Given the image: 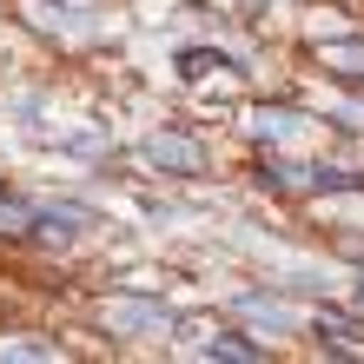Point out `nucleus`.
Segmentation results:
<instances>
[{"mask_svg": "<svg viewBox=\"0 0 364 364\" xmlns=\"http://www.w3.org/2000/svg\"><path fill=\"white\" fill-rule=\"evenodd\" d=\"M259 186H278V192H364V173H351V166H285V159H259Z\"/></svg>", "mask_w": 364, "mask_h": 364, "instance_id": "nucleus-1", "label": "nucleus"}, {"mask_svg": "<svg viewBox=\"0 0 364 364\" xmlns=\"http://www.w3.org/2000/svg\"><path fill=\"white\" fill-rule=\"evenodd\" d=\"M100 325L119 331V338H159V331H179V318L166 311V305H153V298H106Z\"/></svg>", "mask_w": 364, "mask_h": 364, "instance_id": "nucleus-2", "label": "nucleus"}, {"mask_svg": "<svg viewBox=\"0 0 364 364\" xmlns=\"http://www.w3.org/2000/svg\"><path fill=\"white\" fill-rule=\"evenodd\" d=\"M139 159L146 166H166V173H199V166H205V146H192L179 133H153V139L139 146Z\"/></svg>", "mask_w": 364, "mask_h": 364, "instance_id": "nucleus-3", "label": "nucleus"}, {"mask_svg": "<svg viewBox=\"0 0 364 364\" xmlns=\"http://www.w3.org/2000/svg\"><path fill=\"white\" fill-rule=\"evenodd\" d=\"M27 232L33 239H73V232H93V212L87 205H40Z\"/></svg>", "mask_w": 364, "mask_h": 364, "instance_id": "nucleus-4", "label": "nucleus"}, {"mask_svg": "<svg viewBox=\"0 0 364 364\" xmlns=\"http://www.w3.org/2000/svg\"><path fill=\"white\" fill-rule=\"evenodd\" d=\"M232 311H239V318H252V325H259V331H272V338H285V331L298 325V311H291V305H278V298H259V291L232 298Z\"/></svg>", "mask_w": 364, "mask_h": 364, "instance_id": "nucleus-5", "label": "nucleus"}, {"mask_svg": "<svg viewBox=\"0 0 364 364\" xmlns=\"http://www.w3.org/2000/svg\"><path fill=\"white\" fill-rule=\"evenodd\" d=\"M179 73L186 80H205V73H252L245 53H219V47H186L179 53Z\"/></svg>", "mask_w": 364, "mask_h": 364, "instance_id": "nucleus-6", "label": "nucleus"}, {"mask_svg": "<svg viewBox=\"0 0 364 364\" xmlns=\"http://www.w3.org/2000/svg\"><path fill=\"white\" fill-rule=\"evenodd\" d=\"M199 351L212 364H265V345H259V338H239V331H205Z\"/></svg>", "mask_w": 364, "mask_h": 364, "instance_id": "nucleus-7", "label": "nucleus"}, {"mask_svg": "<svg viewBox=\"0 0 364 364\" xmlns=\"http://www.w3.org/2000/svg\"><path fill=\"white\" fill-rule=\"evenodd\" d=\"M305 113H291V106H265V113H252V139H265V146H278V139H298L305 133Z\"/></svg>", "mask_w": 364, "mask_h": 364, "instance_id": "nucleus-8", "label": "nucleus"}, {"mask_svg": "<svg viewBox=\"0 0 364 364\" xmlns=\"http://www.w3.org/2000/svg\"><path fill=\"white\" fill-rule=\"evenodd\" d=\"M311 331L331 338V351H364V325L345 318V311H311Z\"/></svg>", "mask_w": 364, "mask_h": 364, "instance_id": "nucleus-9", "label": "nucleus"}, {"mask_svg": "<svg viewBox=\"0 0 364 364\" xmlns=\"http://www.w3.org/2000/svg\"><path fill=\"white\" fill-rule=\"evenodd\" d=\"M27 14H33V27H53V33H80V20L67 7H53V0H27Z\"/></svg>", "mask_w": 364, "mask_h": 364, "instance_id": "nucleus-10", "label": "nucleus"}, {"mask_svg": "<svg viewBox=\"0 0 364 364\" xmlns=\"http://www.w3.org/2000/svg\"><path fill=\"white\" fill-rule=\"evenodd\" d=\"M325 67H338L345 80H364V47H325Z\"/></svg>", "mask_w": 364, "mask_h": 364, "instance_id": "nucleus-11", "label": "nucleus"}, {"mask_svg": "<svg viewBox=\"0 0 364 364\" xmlns=\"http://www.w3.org/2000/svg\"><path fill=\"white\" fill-rule=\"evenodd\" d=\"M67 153H80V159H93V153H106V133H73V139H67Z\"/></svg>", "mask_w": 364, "mask_h": 364, "instance_id": "nucleus-12", "label": "nucleus"}, {"mask_svg": "<svg viewBox=\"0 0 364 364\" xmlns=\"http://www.w3.org/2000/svg\"><path fill=\"white\" fill-rule=\"evenodd\" d=\"M338 119H345L351 133H364V100H345V106H338Z\"/></svg>", "mask_w": 364, "mask_h": 364, "instance_id": "nucleus-13", "label": "nucleus"}]
</instances>
